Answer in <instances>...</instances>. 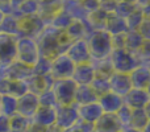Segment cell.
I'll list each match as a JSON object with an SVG mask.
<instances>
[{"instance_id": "31", "label": "cell", "mask_w": 150, "mask_h": 132, "mask_svg": "<svg viewBox=\"0 0 150 132\" xmlns=\"http://www.w3.org/2000/svg\"><path fill=\"white\" fill-rule=\"evenodd\" d=\"M16 110H17V99L11 95L0 96V114L11 118L16 114Z\"/></svg>"}, {"instance_id": "1", "label": "cell", "mask_w": 150, "mask_h": 132, "mask_svg": "<svg viewBox=\"0 0 150 132\" xmlns=\"http://www.w3.org/2000/svg\"><path fill=\"white\" fill-rule=\"evenodd\" d=\"M36 42L38 46L40 57L53 60L55 56L65 53L71 41L67 39L65 32H61L53 26L46 25L36 39Z\"/></svg>"}, {"instance_id": "16", "label": "cell", "mask_w": 150, "mask_h": 132, "mask_svg": "<svg viewBox=\"0 0 150 132\" xmlns=\"http://www.w3.org/2000/svg\"><path fill=\"white\" fill-rule=\"evenodd\" d=\"M125 106H128L130 110L144 108L149 102V96L145 90L140 88H130V91L122 98Z\"/></svg>"}, {"instance_id": "53", "label": "cell", "mask_w": 150, "mask_h": 132, "mask_svg": "<svg viewBox=\"0 0 150 132\" xmlns=\"http://www.w3.org/2000/svg\"><path fill=\"white\" fill-rule=\"evenodd\" d=\"M44 130H45V128L38 127V126H36V124H33V123H32L25 132H44Z\"/></svg>"}, {"instance_id": "64", "label": "cell", "mask_w": 150, "mask_h": 132, "mask_svg": "<svg viewBox=\"0 0 150 132\" xmlns=\"http://www.w3.org/2000/svg\"><path fill=\"white\" fill-rule=\"evenodd\" d=\"M62 1H66V0H62Z\"/></svg>"}, {"instance_id": "36", "label": "cell", "mask_w": 150, "mask_h": 132, "mask_svg": "<svg viewBox=\"0 0 150 132\" xmlns=\"http://www.w3.org/2000/svg\"><path fill=\"white\" fill-rule=\"evenodd\" d=\"M91 64H92L93 70H95V75L109 78L111 74L113 73V69H112V65L108 58L107 60H101V61H91Z\"/></svg>"}, {"instance_id": "10", "label": "cell", "mask_w": 150, "mask_h": 132, "mask_svg": "<svg viewBox=\"0 0 150 132\" xmlns=\"http://www.w3.org/2000/svg\"><path fill=\"white\" fill-rule=\"evenodd\" d=\"M16 39L0 33V69H4L16 60Z\"/></svg>"}, {"instance_id": "58", "label": "cell", "mask_w": 150, "mask_h": 132, "mask_svg": "<svg viewBox=\"0 0 150 132\" xmlns=\"http://www.w3.org/2000/svg\"><path fill=\"white\" fill-rule=\"evenodd\" d=\"M142 132H150V120L148 122V124L145 126V128L142 130Z\"/></svg>"}, {"instance_id": "35", "label": "cell", "mask_w": 150, "mask_h": 132, "mask_svg": "<svg viewBox=\"0 0 150 132\" xmlns=\"http://www.w3.org/2000/svg\"><path fill=\"white\" fill-rule=\"evenodd\" d=\"M109 78L105 77H99V75H95L92 79V82L90 83V86L92 87V90L95 91V94L99 96L104 95V94L109 93V83H108Z\"/></svg>"}, {"instance_id": "52", "label": "cell", "mask_w": 150, "mask_h": 132, "mask_svg": "<svg viewBox=\"0 0 150 132\" xmlns=\"http://www.w3.org/2000/svg\"><path fill=\"white\" fill-rule=\"evenodd\" d=\"M44 132H63V130L58 127L57 124H52V126H49V127L45 128Z\"/></svg>"}, {"instance_id": "11", "label": "cell", "mask_w": 150, "mask_h": 132, "mask_svg": "<svg viewBox=\"0 0 150 132\" xmlns=\"http://www.w3.org/2000/svg\"><path fill=\"white\" fill-rule=\"evenodd\" d=\"M108 83H109V91L121 96V98H124L132 88L129 74H124V73L113 71L111 74V77H109Z\"/></svg>"}, {"instance_id": "9", "label": "cell", "mask_w": 150, "mask_h": 132, "mask_svg": "<svg viewBox=\"0 0 150 132\" xmlns=\"http://www.w3.org/2000/svg\"><path fill=\"white\" fill-rule=\"evenodd\" d=\"M65 54L73 61L75 65L91 62V56H90L87 40H76V41L70 42Z\"/></svg>"}, {"instance_id": "12", "label": "cell", "mask_w": 150, "mask_h": 132, "mask_svg": "<svg viewBox=\"0 0 150 132\" xmlns=\"http://www.w3.org/2000/svg\"><path fill=\"white\" fill-rule=\"evenodd\" d=\"M33 74V69L28 65L13 61L11 65H8L4 69H0V75H4L11 81H26Z\"/></svg>"}, {"instance_id": "38", "label": "cell", "mask_w": 150, "mask_h": 132, "mask_svg": "<svg viewBox=\"0 0 150 132\" xmlns=\"http://www.w3.org/2000/svg\"><path fill=\"white\" fill-rule=\"evenodd\" d=\"M144 19H145V16L141 12V9L140 8H136L127 17V20H125L128 29H129V31H138V28H140L141 23L144 21Z\"/></svg>"}, {"instance_id": "13", "label": "cell", "mask_w": 150, "mask_h": 132, "mask_svg": "<svg viewBox=\"0 0 150 132\" xmlns=\"http://www.w3.org/2000/svg\"><path fill=\"white\" fill-rule=\"evenodd\" d=\"M40 103H38V96L34 95L32 93H26L23 96L17 99V110L16 114L23 115V116L32 119L36 111L38 110Z\"/></svg>"}, {"instance_id": "49", "label": "cell", "mask_w": 150, "mask_h": 132, "mask_svg": "<svg viewBox=\"0 0 150 132\" xmlns=\"http://www.w3.org/2000/svg\"><path fill=\"white\" fill-rule=\"evenodd\" d=\"M9 83L11 79H8L4 75H0V96L1 95H8L9 91Z\"/></svg>"}, {"instance_id": "22", "label": "cell", "mask_w": 150, "mask_h": 132, "mask_svg": "<svg viewBox=\"0 0 150 132\" xmlns=\"http://www.w3.org/2000/svg\"><path fill=\"white\" fill-rule=\"evenodd\" d=\"M98 95L92 90L90 85H79L76 86L74 96V103L76 106H84V104H91L98 102Z\"/></svg>"}, {"instance_id": "51", "label": "cell", "mask_w": 150, "mask_h": 132, "mask_svg": "<svg viewBox=\"0 0 150 132\" xmlns=\"http://www.w3.org/2000/svg\"><path fill=\"white\" fill-rule=\"evenodd\" d=\"M0 132H9V118L0 114Z\"/></svg>"}, {"instance_id": "14", "label": "cell", "mask_w": 150, "mask_h": 132, "mask_svg": "<svg viewBox=\"0 0 150 132\" xmlns=\"http://www.w3.org/2000/svg\"><path fill=\"white\" fill-rule=\"evenodd\" d=\"M54 78L50 74L45 75V77H40V75L32 74L28 79L25 81L26 87H28V93H32L34 95L38 96L41 93H44L45 90H50L54 85Z\"/></svg>"}, {"instance_id": "62", "label": "cell", "mask_w": 150, "mask_h": 132, "mask_svg": "<svg viewBox=\"0 0 150 132\" xmlns=\"http://www.w3.org/2000/svg\"><path fill=\"white\" fill-rule=\"evenodd\" d=\"M146 66H148V67H149V69H150V61H149V62H148V64H146Z\"/></svg>"}, {"instance_id": "6", "label": "cell", "mask_w": 150, "mask_h": 132, "mask_svg": "<svg viewBox=\"0 0 150 132\" xmlns=\"http://www.w3.org/2000/svg\"><path fill=\"white\" fill-rule=\"evenodd\" d=\"M45 26L46 24L38 15L20 17L18 19V29H20L18 37H29V39L36 40L38 34L45 29Z\"/></svg>"}, {"instance_id": "42", "label": "cell", "mask_w": 150, "mask_h": 132, "mask_svg": "<svg viewBox=\"0 0 150 132\" xmlns=\"http://www.w3.org/2000/svg\"><path fill=\"white\" fill-rule=\"evenodd\" d=\"M115 115H116V118H117V120H119V123H120V126H121V127H128V126H129V123H130L132 110H130L128 106L122 104V106L120 107V110Z\"/></svg>"}, {"instance_id": "55", "label": "cell", "mask_w": 150, "mask_h": 132, "mask_svg": "<svg viewBox=\"0 0 150 132\" xmlns=\"http://www.w3.org/2000/svg\"><path fill=\"white\" fill-rule=\"evenodd\" d=\"M120 132H142V131L136 130V128H132V127H121Z\"/></svg>"}, {"instance_id": "46", "label": "cell", "mask_w": 150, "mask_h": 132, "mask_svg": "<svg viewBox=\"0 0 150 132\" xmlns=\"http://www.w3.org/2000/svg\"><path fill=\"white\" fill-rule=\"evenodd\" d=\"M116 4H117V0H105V1L100 3V9L103 12L108 13V15H113Z\"/></svg>"}, {"instance_id": "43", "label": "cell", "mask_w": 150, "mask_h": 132, "mask_svg": "<svg viewBox=\"0 0 150 132\" xmlns=\"http://www.w3.org/2000/svg\"><path fill=\"white\" fill-rule=\"evenodd\" d=\"M134 54H136V57H137L140 65L141 64L146 65V64L150 61V41H144L142 45H141V48L134 53Z\"/></svg>"}, {"instance_id": "7", "label": "cell", "mask_w": 150, "mask_h": 132, "mask_svg": "<svg viewBox=\"0 0 150 132\" xmlns=\"http://www.w3.org/2000/svg\"><path fill=\"white\" fill-rule=\"evenodd\" d=\"M75 69V64L65 53L55 56L52 60V69L50 75L54 79H67L73 77V73Z\"/></svg>"}, {"instance_id": "56", "label": "cell", "mask_w": 150, "mask_h": 132, "mask_svg": "<svg viewBox=\"0 0 150 132\" xmlns=\"http://www.w3.org/2000/svg\"><path fill=\"white\" fill-rule=\"evenodd\" d=\"M144 111H145V114H146V116H148V119L150 120V101L148 102V104L144 107Z\"/></svg>"}, {"instance_id": "23", "label": "cell", "mask_w": 150, "mask_h": 132, "mask_svg": "<svg viewBox=\"0 0 150 132\" xmlns=\"http://www.w3.org/2000/svg\"><path fill=\"white\" fill-rule=\"evenodd\" d=\"M121 126L115 114H103L100 119L95 123L93 132H120Z\"/></svg>"}, {"instance_id": "24", "label": "cell", "mask_w": 150, "mask_h": 132, "mask_svg": "<svg viewBox=\"0 0 150 132\" xmlns=\"http://www.w3.org/2000/svg\"><path fill=\"white\" fill-rule=\"evenodd\" d=\"M108 17H109L108 13L103 12L100 8H99L98 11H95V12L90 13L87 20L84 21L88 32L91 33V32H93V31H104Z\"/></svg>"}, {"instance_id": "29", "label": "cell", "mask_w": 150, "mask_h": 132, "mask_svg": "<svg viewBox=\"0 0 150 132\" xmlns=\"http://www.w3.org/2000/svg\"><path fill=\"white\" fill-rule=\"evenodd\" d=\"M144 42V39L138 31H128L124 36V49L129 50L132 53H136L141 48Z\"/></svg>"}, {"instance_id": "4", "label": "cell", "mask_w": 150, "mask_h": 132, "mask_svg": "<svg viewBox=\"0 0 150 132\" xmlns=\"http://www.w3.org/2000/svg\"><path fill=\"white\" fill-rule=\"evenodd\" d=\"M108 60L111 62L113 71L124 73V74H130L140 65L134 53L129 52L124 48L122 49H113L111 56L108 57Z\"/></svg>"}, {"instance_id": "47", "label": "cell", "mask_w": 150, "mask_h": 132, "mask_svg": "<svg viewBox=\"0 0 150 132\" xmlns=\"http://www.w3.org/2000/svg\"><path fill=\"white\" fill-rule=\"evenodd\" d=\"M136 5L141 9L145 17H150V0H136Z\"/></svg>"}, {"instance_id": "48", "label": "cell", "mask_w": 150, "mask_h": 132, "mask_svg": "<svg viewBox=\"0 0 150 132\" xmlns=\"http://www.w3.org/2000/svg\"><path fill=\"white\" fill-rule=\"evenodd\" d=\"M75 126H76L78 130H79L80 132H93L95 131V124L84 122V120H80V119H78V122H76Z\"/></svg>"}, {"instance_id": "17", "label": "cell", "mask_w": 150, "mask_h": 132, "mask_svg": "<svg viewBox=\"0 0 150 132\" xmlns=\"http://www.w3.org/2000/svg\"><path fill=\"white\" fill-rule=\"evenodd\" d=\"M132 88H140L146 90V87L150 83V69L146 65L141 64L129 74Z\"/></svg>"}, {"instance_id": "60", "label": "cell", "mask_w": 150, "mask_h": 132, "mask_svg": "<svg viewBox=\"0 0 150 132\" xmlns=\"http://www.w3.org/2000/svg\"><path fill=\"white\" fill-rule=\"evenodd\" d=\"M119 1H128V3H134L136 4V0H119Z\"/></svg>"}, {"instance_id": "21", "label": "cell", "mask_w": 150, "mask_h": 132, "mask_svg": "<svg viewBox=\"0 0 150 132\" xmlns=\"http://www.w3.org/2000/svg\"><path fill=\"white\" fill-rule=\"evenodd\" d=\"M103 110L99 106V103H91V104H84V106H78V115H79L80 120H84V122L92 123L95 124L100 116L103 115Z\"/></svg>"}, {"instance_id": "27", "label": "cell", "mask_w": 150, "mask_h": 132, "mask_svg": "<svg viewBox=\"0 0 150 132\" xmlns=\"http://www.w3.org/2000/svg\"><path fill=\"white\" fill-rule=\"evenodd\" d=\"M104 31L109 36H117V34H125L129 29H128L127 23H125L124 19H120L115 15H109Z\"/></svg>"}, {"instance_id": "41", "label": "cell", "mask_w": 150, "mask_h": 132, "mask_svg": "<svg viewBox=\"0 0 150 132\" xmlns=\"http://www.w3.org/2000/svg\"><path fill=\"white\" fill-rule=\"evenodd\" d=\"M38 103L40 106L42 107H52V108H55L58 106L57 103V98H55L53 90H45L44 93H41L38 95Z\"/></svg>"}, {"instance_id": "5", "label": "cell", "mask_w": 150, "mask_h": 132, "mask_svg": "<svg viewBox=\"0 0 150 132\" xmlns=\"http://www.w3.org/2000/svg\"><path fill=\"white\" fill-rule=\"evenodd\" d=\"M76 83L71 78L67 79H55L52 90L57 98L58 106H69L74 103V96L76 91Z\"/></svg>"}, {"instance_id": "50", "label": "cell", "mask_w": 150, "mask_h": 132, "mask_svg": "<svg viewBox=\"0 0 150 132\" xmlns=\"http://www.w3.org/2000/svg\"><path fill=\"white\" fill-rule=\"evenodd\" d=\"M0 12L3 15H12L13 8L9 0H0Z\"/></svg>"}, {"instance_id": "61", "label": "cell", "mask_w": 150, "mask_h": 132, "mask_svg": "<svg viewBox=\"0 0 150 132\" xmlns=\"http://www.w3.org/2000/svg\"><path fill=\"white\" fill-rule=\"evenodd\" d=\"M4 16H5V15H3V13L0 12V24H1V21H3V19H4Z\"/></svg>"}, {"instance_id": "25", "label": "cell", "mask_w": 150, "mask_h": 132, "mask_svg": "<svg viewBox=\"0 0 150 132\" xmlns=\"http://www.w3.org/2000/svg\"><path fill=\"white\" fill-rule=\"evenodd\" d=\"M62 9L65 11V12H67L73 20L83 21V23H84L88 17V13L86 12V9L82 7V4H80L79 1H76V0H66V1H63Z\"/></svg>"}, {"instance_id": "37", "label": "cell", "mask_w": 150, "mask_h": 132, "mask_svg": "<svg viewBox=\"0 0 150 132\" xmlns=\"http://www.w3.org/2000/svg\"><path fill=\"white\" fill-rule=\"evenodd\" d=\"M136 8H137V5H136L134 3L119 1V0H117V4H116V8H115L113 15L117 16V17H120V19L127 20V17L136 9Z\"/></svg>"}, {"instance_id": "15", "label": "cell", "mask_w": 150, "mask_h": 132, "mask_svg": "<svg viewBox=\"0 0 150 132\" xmlns=\"http://www.w3.org/2000/svg\"><path fill=\"white\" fill-rule=\"evenodd\" d=\"M62 0H40L37 15L44 20L46 25H49L50 20L62 9Z\"/></svg>"}, {"instance_id": "26", "label": "cell", "mask_w": 150, "mask_h": 132, "mask_svg": "<svg viewBox=\"0 0 150 132\" xmlns=\"http://www.w3.org/2000/svg\"><path fill=\"white\" fill-rule=\"evenodd\" d=\"M65 34L67 36V39L73 42V41H76V40H86L87 36L90 34V32H88L87 26H86V23L73 20L70 26L65 31Z\"/></svg>"}, {"instance_id": "8", "label": "cell", "mask_w": 150, "mask_h": 132, "mask_svg": "<svg viewBox=\"0 0 150 132\" xmlns=\"http://www.w3.org/2000/svg\"><path fill=\"white\" fill-rule=\"evenodd\" d=\"M79 115H78V106L75 103L69 106H57L55 107V124L63 131L74 127L76 124Z\"/></svg>"}, {"instance_id": "2", "label": "cell", "mask_w": 150, "mask_h": 132, "mask_svg": "<svg viewBox=\"0 0 150 132\" xmlns=\"http://www.w3.org/2000/svg\"><path fill=\"white\" fill-rule=\"evenodd\" d=\"M87 44L90 49L91 61H101L107 60L111 56L112 41L111 36L105 31H93L87 36Z\"/></svg>"}, {"instance_id": "3", "label": "cell", "mask_w": 150, "mask_h": 132, "mask_svg": "<svg viewBox=\"0 0 150 132\" xmlns=\"http://www.w3.org/2000/svg\"><path fill=\"white\" fill-rule=\"evenodd\" d=\"M40 58L38 46L34 39L17 37L16 39V61L33 67Z\"/></svg>"}, {"instance_id": "19", "label": "cell", "mask_w": 150, "mask_h": 132, "mask_svg": "<svg viewBox=\"0 0 150 132\" xmlns=\"http://www.w3.org/2000/svg\"><path fill=\"white\" fill-rule=\"evenodd\" d=\"M93 77H95V70H93V66L91 62L88 64H80V65H75L74 73L71 79L79 85H90L92 82Z\"/></svg>"}, {"instance_id": "44", "label": "cell", "mask_w": 150, "mask_h": 132, "mask_svg": "<svg viewBox=\"0 0 150 132\" xmlns=\"http://www.w3.org/2000/svg\"><path fill=\"white\" fill-rule=\"evenodd\" d=\"M138 33L142 36L144 41H150V17H145L138 28Z\"/></svg>"}, {"instance_id": "32", "label": "cell", "mask_w": 150, "mask_h": 132, "mask_svg": "<svg viewBox=\"0 0 150 132\" xmlns=\"http://www.w3.org/2000/svg\"><path fill=\"white\" fill-rule=\"evenodd\" d=\"M71 23H73V19L70 17V15H69L67 12H65L63 9H61L59 12L50 20L49 25L58 29V31H61V32H65L66 29L70 26Z\"/></svg>"}, {"instance_id": "57", "label": "cell", "mask_w": 150, "mask_h": 132, "mask_svg": "<svg viewBox=\"0 0 150 132\" xmlns=\"http://www.w3.org/2000/svg\"><path fill=\"white\" fill-rule=\"evenodd\" d=\"M63 132H80L79 130H78V127L76 126H74V127H71V128H69V130H65Z\"/></svg>"}, {"instance_id": "20", "label": "cell", "mask_w": 150, "mask_h": 132, "mask_svg": "<svg viewBox=\"0 0 150 132\" xmlns=\"http://www.w3.org/2000/svg\"><path fill=\"white\" fill-rule=\"evenodd\" d=\"M30 120L33 124L42 128H46L52 124H55V108L40 106Z\"/></svg>"}, {"instance_id": "59", "label": "cell", "mask_w": 150, "mask_h": 132, "mask_svg": "<svg viewBox=\"0 0 150 132\" xmlns=\"http://www.w3.org/2000/svg\"><path fill=\"white\" fill-rule=\"evenodd\" d=\"M146 94H148V96H149V101H150V83H149V86H148V87H146Z\"/></svg>"}, {"instance_id": "45", "label": "cell", "mask_w": 150, "mask_h": 132, "mask_svg": "<svg viewBox=\"0 0 150 132\" xmlns=\"http://www.w3.org/2000/svg\"><path fill=\"white\" fill-rule=\"evenodd\" d=\"M82 7L86 9V12L90 15V13L95 12V11H98L99 8H100V3L98 1V0H83L82 3Z\"/></svg>"}, {"instance_id": "28", "label": "cell", "mask_w": 150, "mask_h": 132, "mask_svg": "<svg viewBox=\"0 0 150 132\" xmlns=\"http://www.w3.org/2000/svg\"><path fill=\"white\" fill-rule=\"evenodd\" d=\"M0 33L8 34V36L18 37L20 29H18V19L15 15H5L0 24Z\"/></svg>"}, {"instance_id": "54", "label": "cell", "mask_w": 150, "mask_h": 132, "mask_svg": "<svg viewBox=\"0 0 150 132\" xmlns=\"http://www.w3.org/2000/svg\"><path fill=\"white\" fill-rule=\"evenodd\" d=\"M11 1V4H12V8H13V11L16 9V8L18 7V5L20 4H23L24 1H25V0H9Z\"/></svg>"}, {"instance_id": "18", "label": "cell", "mask_w": 150, "mask_h": 132, "mask_svg": "<svg viewBox=\"0 0 150 132\" xmlns=\"http://www.w3.org/2000/svg\"><path fill=\"white\" fill-rule=\"evenodd\" d=\"M98 103H99V106L101 107L104 114H116L120 110V107L124 104V102H122L121 96H119L109 91V93L99 96Z\"/></svg>"}, {"instance_id": "34", "label": "cell", "mask_w": 150, "mask_h": 132, "mask_svg": "<svg viewBox=\"0 0 150 132\" xmlns=\"http://www.w3.org/2000/svg\"><path fill=\"white\" fill-rule=\"evenodd\" d=\"M149 119L146 116L144 108H138V110H132V116H130V123L128 127L136 128V130L142 131L145 128V126L148 124Z\"/></svg>"}, {"instance_id": "30", "label": "cell", "mask_w": 150, "mask_h": 132, "mask_svg": "<svg viewBox=\"0 0 150 132\" xmlns=\"http://www.w3.org/2000/svg\"><path fill=\"white\" fill-rule=\"evenodd\" d=\"M38 13V1L37 0H25L23 4H20L12 15H15L17 19L25 17V16H32Z\"/></svg>"}, {"instance_id": "40", "label": "cell", "mask_w": 150, "mask_h": 132, "mask_svg": "<svg viewBox=\"0 0 150 132\" xmlns=\"http://www.w3.org/2000/svg\"><path fill=\"white\" fill-rule=\"evenodd\" d=\"M26 93H28V87H26L25 81H11L8 95L18 99L20 96H23Z\"/></svg>"}, {"instance_id": "63", "label": "cell", "mask_w": 150, "mask_h": 132, "mask_svg": "<svg viewBox=\"0 0 150 132\" xmlns=\"http://www.w3.org/2000/svg\"><path fill=\"white\" fill-rule=\"evenodd\" d=\"M98 1H99V3H101V1H105V0H98Z\"/></svg>"}, {"instance_id": "39", "label": "cell", "mask_w": 150, "mask_h": 132, "mask_svg": "<svg viewBox=\"0 0 150 132\" xmlns=\"http://www.w3.org/2000/svg\"><path fill=\"white\" fill-rule=\"evenodd\" d=\"M33 74L40 75V77H45V75L50 74V69H52V60L45 57H40L38 61L33 67Z\"/></svg>"}, {"instance_id": "33", "label": "cell", "mask_w": 150, "mask_h": 132, "mask_svg": "<svg viewBox=\"0 0 150 132\" xmlns=\"http://www.w3.org/2000/svg\"><path fill=\"white\" fill-rule=\"evenodd\" d=\"M32 124V120L23 115L15 114L9 118V132H25Z\"/></svg>"}]
</instances>
